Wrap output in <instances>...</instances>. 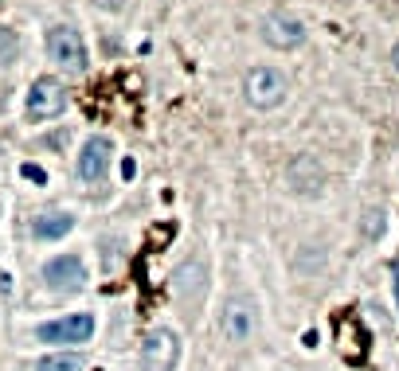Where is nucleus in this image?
<instances>
[{
	"label": "nucleus",
	"instance_id": "1",
	"mask_svg": "<svg viewBox=\"0 0 399 371\" xmlns=\"http://www.w3.org/2000/svg\"><path fill=\"white\" fill-rule=\"evenodd\" d=\"M290 94V78L278 67H251L243 74V98L251 109H274Z\"/></svg>",
	"mask_w": 399,
	"mask_h": 371
},
{
	"label": "nucleus",
	"instance_id": "2",
	"mask_svg": "<svg viewBox=\"0 0 399 371\" xmlns=\"http://www.w3.org/2000/svg\"><path fill=\"white\" fill-rule=\"evenodd\" d=\"M48 55L55 67H63L67 74H83L86 71V43L83 32L71 24H55L48 32Z\"/></svg>",
	"mask_w": 399,
	"mask_h": 371
},
{
	"label": "nucleus",
	"instance_id": "3",
	"mask_svg": "<svg viewBox=\"0 0 399 371\" xmlns=\"http://www.w3.org/2000/svg\"><path fill=\"white\" fill-rule=\"evenodd\" d=\"M254 328H258V301H254L251 293H235V297L223 305V312H219V332H223V340L243 344V340L254 336Z\"/></svg>",
	"mask_w": 399,
	"mask_h": 371
},
{
	"label": "nucleus",
	"instance_id": "4",
	"mask_svg": "<svg viewBox=\"0 0 399 371\" xmlns=\"http://www.w3.org/2000/svg\"><path fill=\"white\" fill-rule=\"evenodd\" d=\"M63 109H67V86H63L55 74L36 78L32 90H28V118L32 121H51V118H59Z\"/></svg>",
	"mask_w": 399,
	"mask_h": 371
},
{
	"label": "nucleus",
	"instance_id": "5",
	"mask_svg": "<svg viewBox=\"0 0 399 371\" xmlns=\"http://www.w3.org/2000/svg\"><path fill=\"white\" fill-rule=\"evenodd\" d=\"M90 336H94L90 312H71V317H59V321H48L36 328V340H43V344H86Z\"/></svg>",
	"mask_w": 399,
	"mask_h": 371
},
{
	"label": "nucleus",
	"instance_id": "6",
	"mask_svg": "<svg viewBox=\"0 0 399 371\" xmlns=\"http://www.w3.org/2000/svg\"><path fill=\"white\" fill-rule=\"evenodd\" d=\"M181 359V340L172 328H153L141 340V371H172Z\"/></svg>",
	"mask_w": 399,
	"mask_h": 371
},
{
	"label": "nucleus",
	"instance_id": "7",
	"mask_svg": "<svg viewBox=\"0 0 399 371\" xmlns=\"http://www.w3.org/2000/svg\"><path fill=\"white\" fill-rule=\"evenodd\" d=\"M258 36H263L266 47L274 51H294L305 43V24L298 20V16L290 12H270L263 20V28H258Z\"/></svg>",
	"mask_w": 399,
	"mask_h": 371
},
{
	"label": "nucleus",
	"instance_id": "8",
	"mask_svg": "<svg viewBox=\"0 0 399 371\" xmlns=\"http://www.w3.org/2000/svg\"><path fill=\"white\" fill-rule=\"evenodd\" d=\"M43 282L51 293H79L86 286V266L79 254H59L43 266Z\"/></svg>",
	"mask_w": 399,
	"mask_h": 371
},
{
	"label": "nucleus",
	"instance_id": "9",
	"mask_svg": "<svg viewBox=\"0 0 399 371\" xmlns=\"http://www.w3.org/2000/svg\"><path fill=\"white\" fill-rule=\"evenodd\" d=\"M172 293L181 305H200L207 293V262L204 258H188L172 270Z\"/></svg>",
	"mask_w": 399,
	"mask_h": 371
},
{
	"label": "nucleus",
	"instance_id": "10",
	"mask_svg": "<svg viewBox=\"0 0 399 371\" xmlns=\"http://www.w3.org/2000/svg\"><path fill=\"white\" fill-rule=\"evenodd\" d=\"M286 184H290L294 195H321V188H325V168H321V160L309 153H298L286 165Z\"/></svg>",
	"mask_w": 399,
	"mask_h": 371
},
{
	"label": "nucleus",
	"instance_id": "11",
	"mask_svg": "<svg viewBox=\"0 0 399 371\" xmlns=\"http://www.w3.org/2000/svg\"><path fill=\"white\" fill-rule=\"evenodd\" d=\"M110 156H114L110 137H90V141L83 145V153H79V176H83L86 184H102L110 172Z\"/></svg>",
	"mask_w": 399,
	"mask_h": 371
},
{
	"label": "nucleus",
	"instance_id": "12",
	"mask_svg": "<svg viewBox=\"0 0 399 371\" xmlns=\"http://www.w3.org/2000/svg\"><path fill=\"white\" fill-rule=\"evenodd\" d=\"M71 227H74V215H71V211L51 207V211L36 215V223H32V235H36L39 242H55V239H67V231H71Z\"/></svg>",
	"mask_w": 399,
	"mask_h": 371
},
{
	"label": "nucleus",
	"instance_id": "13",
	"mask_svg": "<svg viewBox=\"0 0 399 371\" xmlns=\"http://www.w3.org/2000/svg\"><path fill=\"white\" fill-rule=\"evenodd\" d=\"M36 371H83V356H74V352L43 356V359H36Z\"/></svg>",
	"mask_w": 399,
	"mask_h": 371
},
{
	"label": "nucleus",
	"instance_id": "14",
	"mask_svg": "<svg viewBox=\"0 0 399 371\" xmlns=\"http://www.w3.org/2000/svg\"><path fill=\"white\" fill-rule=\"evenodd\" d=\"M360 231H364V239H368V242L380 239V235L387 231V211H384V207H372V211H364Z\"/></svg>",
	"mask_w": 399,
	"mask_h": 371
},
{
	"label": "nucleus",
	"instance_id": "15",
	"mask_svg": "<svg viewBox=\"0 0 399 371\" xmlns=\"http://www.w3.org/2000/svg\"><path fill=\"white\" fill-rule=\"evenodd\" d=\"M12 55H16V36L12 32H0V59L12 63Z\"/></svg>",
	"mask_w": 399,
	"mask_h": 371
},
{
	"label": "nucleus",
	"instance_id": "16",
	"mask_svg": "<svg viewBox=\"0 0 399 371\" xmlns=\"http://www.w3.org/2000/svg\"><path fill=\"white\" fill-rule=\"evenodd\" d=\"M20 172H24V180H32L36 188H39V184H48V172H43V168H39V165H24V168H20Z\"/></svg>",
	"mask_w": 399,
	"mask_h": 371
},
{
	"label": "nucleus",
	"instance_id": "17",
	"mask_svg": "<svg viewBox=\"0 0 399 371\" xmlns=\"http://www.w3.org/2000/svg\"><path fill=\"white\" fill-rule=\"evenodd\" d=\"M130 0H94V8H102V12H121Z\"/></svg>",
	"mask_w": 399,
	"mask_h": 371
},
{
	"label": "nucleus",
	"instance_id": "18",
	"mask_svg": "<svg viewBox=\"0 0 399 371\" xmlns=\"http://www.w3.org/2000/svg\"><path fill=\"white\" fill-rule=\"evenodd\" d=\"M391 63H396V71H399V43L391 47Z\"/></svg>",
	"mask_w": 399,
	"mask_h": 371
},
{
	"label": "nucleus",
	"instance_id": "19",
	"mask_svg": "<svg viewBox=\"0 0 399 371\" xmlns=\"http://www.w3.org/2000/svg\"><path fill=\"white\" fill-rule=\"evenodd\" d=\"M396 301H399V266H396Z\"/></svg>",
	"mask_w": 399,
	"mask_h": 371
},
{
	"label": "nucleus",
	"instance_id": "20",
	"mask_svg": "<svg viewBox=\"0 0 399 371\" xmlns=\"http://www.w3.org/2000/svg\"><path fill=\"white\" fill-rule=\"evenodd\" d=\"M0 4H4V0H0Z\"/></svg>",
	"mask_w": 399,
	"mask_h": 371
}]
</instances>
